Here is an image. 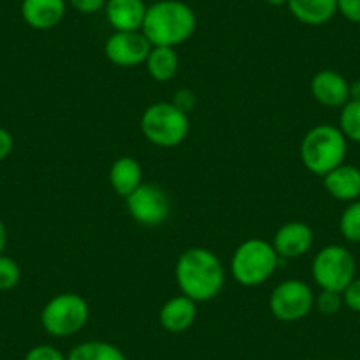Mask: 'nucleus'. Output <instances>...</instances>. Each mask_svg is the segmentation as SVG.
<instances>
[{
  "label": "nucleus",
  "instance_id": "nucleus-17",
  "mask_svg": "<svg viewBox=\"0 0 360 360\" xmlns=\"http://www.w3.org/2000/svg\"><path fill=\"white\" fill-rule=\"evenodd\" d=\"M286 8L297 22L320 27L338 15V0H288Z\"/></svg>",
  "mask_w": 360,
  "mask_h": 360
},
{
  "label": "nucleus",
  "instance_id": "nucleus-24",
  "mask_svg": "<svg viewBox=\"0 0 360 360\" xmlns=\"http://www.w3.org/2000/svg\"><path fill=\"white\" fill-rule=\"evenodd\" d=\"M342 306H345V302H342V293L339 292L321 290V292L314 297V307H316L321 314H327V316L339 313Z\"/></svg>",
  "mask_w": 360,
  "mask_h": 360
},
{
  "label": "nucleus",
  "instance_id": "nucleus-25",
  "mask_svg": "<svg viewBox=\"0 0 360 360\" xmlns=\"http://www.w3.org/2000/svg\"><path fill=\"white\" fill-rule=\"evenodd\" d=\"M23 360H68V355L51 345H37L25 353Z\"/></svg>",
  "mask_w": 360,
  "mask_h": 360
},
{
  "label": "nucleus",
  "instance_id": "nucleus-8",
  "mask_svg": "<svg viewBox=\"0 0 360 360\" xmlns=\"http://www.w3.org/2000/svg\"><path fill=\"white\" fill-rule=\"evenodd\" d=\"M269 307L276 320L285 323L300 321L313 311L314 293L302 279H286L272 290Z\"/></svg>",
  "mask_w": 360,
  "mask_h": 360
},
{
  "label": "nucleus",
  "instance_id": "nucleus-13",
  "mask_svg": "<svg viewBox=\"0 0 360 360\" xmlns=\"http://www.w3.org/2000/svg\"><path fill=\"white\" fill-rule=\"evenodd\" d=\"M68 0H22V18L30 29L50 30L64 20Z\"/></svg>",
  "mask_w": 360,
  "mask_h": 360
},
{
  "label": "nucleus",
  "instance_id": "nucleus-26",
  "mask_svg": "<svg viewBox=\"0 0 360 360\" xmlns=\"http://www.w3.org/2000/svg\"><path fill=\"white\" fill-rule=\"evenodd\" d=\"M342 302L353 313H360V278H355L342 292Z\"/></svg>",
  "mask_w": 360,
  "mask_h": 360
},
{
  "label": "nucleus",
  "instance_id": "nucleus-31",
  "mask_svg": "<svg viewBox=\"0 0 360 360\" xmlns=\"http://www.w3.org/2000/svg\"><path fill=\"white\" fill-rule=\"evenodd\" d=\"M349 101H360V79L349 83Z\"/></svg>",
  "mask_w": 360,
  "mask_h": 360
},
{
  "label": "nucleus",
  "instance_id": "nucleus-5",
  "mask_svg": "<svg viewBox=\"0 0 360 360\" xmlns=\"http://www.w3.org/2000/svg\"><path fill=\"white\" fill-rule=\"evenodd\" d=\"M141 133L155 147L172 148L188 138L191 124L189 115L173 103H154L143 112L140 120Z\"/></svg>",
  "mask_w": 360,
  "mask_h": 360
},
{
  "label": "nucleus",
  "instance_id": "nucleus-6",
  "mask_svg": "<svg viewBox=\"0 0 360 360\" xmlns=\"http://www.w3.org/2000/svg\"><path fill=\"white\" fill-rule=\"evenodd\" d=\"M90 316L86 300L72 292L58 293L44 304L41 325L53 338H69L82 330Z\"/></svg>",
  "mask_w": 360,
  "mask_h": 360
},
{
  "label": "nucleus",
  "instance_id": "nucleus-3",
  "mask_svg": "<svg viewBox=\"0 0 360 360\" xmlns=\"http://www.w3.org/2000/svg\"><path fill=\"white\" fill-rule=\"evenodd\" d=\"M348 140L332 124H320L306 133L300 143V159L307 172L325 176L345 162Z\"/></svg>",
  "mask_w": 360,
  "mask_h": 360
},
{
  "label": "nucleus",
  "instance_id": "nucleus-10",
  "mask_svg": "<svg viewBox=\"0 0 360 360\" xmlns=\"http://www.w3.org/2000/svg\"><path fill=\"white\" fill-rule=\"evenodd\" d=\"M152 50L150 41L141 30L134 32H113L105 43V55L119 68H136L145 64Z\"/></svg>",
  "mask_w": 360,
  "mask_h": 360
},
{
  "label": "nucleus",
  "instance_id": "nucleus-27",
  "mask_svg": "<svg viewBox=\"0 0 360 360\" xmlns=\"http://www.w3.org/2000/svg\"><path fill=\"white\" fill-rule=\"evenodd\" d=\"M338 13L348 22L360 25V0H338Z\"/></svg>",
  "mask_w": 360,
  "mask_h": 360
},
{
  "label": "nucleus",
  "instance_id": "nucleus-30",
  "mask_svg": "<svg viewBox=\"0 0 360 360\" xmlns=\"http://www.w3.org/2000/svg\"><path fill=\"white\" fill-rule=\"evenodd\" d=\"M13 147H15L13 134L8 129H4V127H0V161H4L11 154Z\"/></svg>",
  "mask_w": 360,
  "mask_h": 360
},
{
  "label": "nucleus",
  "instance_id": "nucleus-28",
  "mask_svg": "<svg viewBox=\"0 0 360 360\" xmlns=\"http://www.w3.org/2000/svg\"><path fill=\"white\" fill-rule=\"evenodd\" d=\"M69 4L82 15H94L105 9L106 0H69Z\"/></svg>",
  "mask_w": 360,
  "mask_h": 360
},
{
  "label": "nucleus",
  "instance_id": "nucleus-4",
  "mask_svg": "<svg viewBox=\"0 0 360 360\" xmlns=\"http://www.w3.org/2000/svg\"><path fill=\"white\" fill-rule=\"evenodd\" d=\"M279 259L281 258L276 252L272 242L258 237L248 238L235 249L231 256V276L238 285L255 288L274 276Z\"/></svg>",
  "mask_w": 360,
  "mask_h": 360
},
{
  "label": "nucleus",
  "instance_id": "nucleus-34",
  "mask_svg": "<svg viewBox=\"0 0 360 360\" xmlns=\"http://www.w3.org/2000/svg\"><path fill=\"white\" fill-rule=\"evenodd\" d=\"M145 2H150V4H154V2H161V0H145Z\"/></svg>",
  "mask_w": 360,
  "mask_h": 360
},
{
  "label": "nucleus",
  "instance_id": "nucleus-21",
  "mask_svg": "<svg viewBox=\"0 0 360 360\" xmlns=\"http://www.w3.org/2000/svg\"><path fill=\"white\" fill-rule=\"evenodd\" d=\"M339 129L346 140L360 145V101H348L339 115Z\"/></svg>",
  "mask_w": 360,
  "mask_h": 360
},
{
  "label": "nucleus",
  "instance_id": "nucleus-7",
  "mask_svg": "<svg viewBox=\"0 0 360 360\" xmlns=\"http://www.w3.org/2000/svg\"><path fill=\"white\" fill-rule=\"evenodd\" d=\"M356 263L352 252L339 244L321 248L313 258L311 274L321 290L345 292L346 286L356 278Z\"/></svg>",
  "mask_w": 360,
  "mask_h": 360
},
{
  "label": "nucleus",
  "instance_id": "nucleus-15",
  "mask_svg": "<svg viewBox=\"0 0 360 360\" xmlns=\"http://www.w3.org/2000/svg\"><path fill=\"white\" fill-rule=\"evenodd\" d=\"M196 314H198L196 302L182 293V295L172 297L162 304L161 311H159V323L166 332L180 334L193 327Z\"/></svg>",
  "mask_w": 360,
  "mask_h": 360
},
{
  "label": "nucleus",
  "instance_id": "nucleus-9",
  "mask_svg": "<svg viewBox=\"0 0 360 360\" xmlns=\"http://www.w3.org/2000/svg\"><path fill=\"white\" fill-rule=\"evenodd\" d=\"M127 210L143 226H161L169 217V198L159 186L141 184L126 198Z\"/></svg>",
  "mask_w": 360,
  "mask_h": 360
},
{
  "label": "nucleus",
  "instance_id": "nucleus-14",
  "mask_svg": "<svg viewBox=\"0 0 360 360\" xmlns=\"http://www.w3.org/2000/svg\"><path fill=\"white\" fill-rule=\"evenodd\" d=\"M147 8L145 0H106V20L115 32H134L143 27Z\"/></svg>",
  "mask_w": 360,
  "mask_h": 360
},
{
  "label": "nucleus",
  "instance_id": "nucleus-18",
  "mask_svg": "<svg viewBox=\"0 0 360 360\" xmlns=\"http://www.w3.org/2000/svg\"><path fill=\"white\" fill-rule=\"evenodd\" d=\"M108 180L117 195L127 198L134 189L143 184V169H141L140 161L131 155L119 158L110 166Z\"/></svg>",
  "mask_w": 360,
  "mask_h": 360
},
{
  "label": "nucleus",
  "instance_id": "nucleus-32",
  "mask_svg": "<svg viewBox=\"0 0 360 360\" xmlns=\"http://www.w3.org/2000/svg\"><path fill=\"white\" fill-rule=\"evenodd\" d=\"M6 244H8V230H6L4 221L0 219V256L4 255Z\"/></svg>",
  "mask_w": 360,
  "mask_h": 360
},
{
  "label": "nucleus",
  "instance_id": "nucleus-19",
  "mask_svg": "<svg viewBox=\"0 0 360 360\" xmlns=\"http://www.w3.org/2000/svg\"><path fill=\"white\" fill-rule=\"evenodd\" d=\"M179 55H176L175 48L169 46H152L150 53L145 60L148 76L159 83L169 82V79L175 78V75L179 72Z\"/></svg>",
  "mask_w": 360,
  "mask_h": 360
},
{
  "label": "nucleus",
  "instance_id": "nucleus-33",
  "mask_svg": "<svg viewBox=\"0 0 360 360\" xmlns=\"http://www.w3.org/2000/svg\"><path fill=\"white\" fill-rule=\"evenodd\" d=\"M269 6H274V8H279V6H286L288 4V0H263Z\"/></svg>",
  "mask_w": 360,
  "mask_h": 360
},
{
  "label": "nucleus",
  "instance_id": "nucleus-29",
  "mask_svg": "<svg viewBox=\"0 0 360 360\" xmlns=\"http://www.w3.org/2000/svg\"><path fill=\"white\" fill-rule=\"evenodd\" d=\"M172 103L176 106V108L182 110V112L189 113L193 108H195L196 96H195V92H193V90L180 89V90H176V92H175V99H173Z\"/></svg>",
  "mask_w": 360,
  "mask_h": 360
},
{
  "label": "nucleus",
  "instance_id": "nucleus-12",
  "mask_svg": "<svg viewBox=\"0 0 360 360\" xmlns=\"http://www.w3.org/2000/svg\"><path fill=\"white\" fill-rule=\"evenodd\" d=\"M313 242L314 233L311 226L302 221H290L276 231L272 245L279 258H300L311 251Z\"/></svg>",
  "mask_w": 360,
  "mask_h": 360
},
{
  "label": "nucleus",
  "instance_id": "nucleus-1",
  "mask_svg": "<svg viewBox=\"0 0 360 360\" xmlns=\"http://www.w3.org/2000/svg\"><path fill=\"white\" fill-rule=\"evenodd\" d=\"M175 279L180 292L198 302L216 299L224 286V266L207 248H189L179 256Z\"/></svg>",
  "mask_w": 360,
  "mask_h": 360
},
{
  "label": "nucleus",
  "instance_id": "nucleus-11",
  "mask_svg": "<svg viewBox=\"0 0 360 360\" xmlns=\"http://www.w3.org/2000/svg\"><path fill=\"white\" fill-rule=\"evenodd\" d=\"M311 94L327 108H342L349 101V82L334 69H323L311 79Z\"/></svg>",
  "mask_w": 360,
  "mask_h": 360
},
{
  "label": "nucleus",
  "instance_id": "nucleus-16",
  "mask_svg": "<svg viewBox=\"0 0 360 360\" xmlns=\"http://www.w3.org/2000/svg\"><path fill=\"white\" fill-rule=\"evenodd\" d=\"M323 186L332 198L352 203L360 200V169L353 165H339L323 176Z\"/></svg>",
  "mask_w": 360,
  "mask_h": 360
},
{
  "label": "nucleus",
  "instance_id": "nucleus-22",
  "mask_svg": "<svg viewBox=\"0 0 360 360\" xmlns=\"http://www.w3.org/2000/svg\"><path fill=\"white\" fill-rule=\"evenodd\" d=\"M339 230L345 240L360 244V200L348 203L339 219Z\"/></svg>",
  "mask_w": 360,
  "mask_h": 360
},
{
  "label": "nucleus",
  "instance_id": "nucleus-20",
  "mask_svg": "<svg viewBox=\"0 0 360 360\" xmlns=\"http://www.w3.org/2000/svg\"><path fill=\"white\" fill-rule=\"evenodd\" d=\"M68 360H127L119 346L108 341H85L68 353Z\"/></svg>",
  "mask_w": 360,
  "mask_h": 360
},
{
  "label": "nucleus",
  "instance_id": "nucleus-23",
  "mask_svg": "<svg viewBox=\"0 0 360 360\" xmlns=\"http://www.w3.org/2000/svg\"><path fill=\"white\" fill-rule=\"evenodd\" d=\"M22 278V270L16 259L11 256H0V292H9L15 288Z\"/></svg>",
  "mask_w": 360,
  "mask_h": 360
},
{
  "label": "nucleus",
  "instance_id": "nucleus-2",
  "mask_svg": "<svg viewBox=\"0 0 360 360\" xmlns=\"http://www.w3.org/2000/svg\"><path fill=\"white\" fill-rule=\"evenodd\" d=\"M196 30V15L182 0H161L147 8L141 32L152 46L175 48L191 39Z\"/></svg>",
  "mask_w": 360,
  "mask_h": 360
}]
</instances>
